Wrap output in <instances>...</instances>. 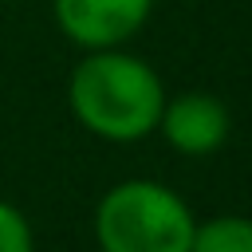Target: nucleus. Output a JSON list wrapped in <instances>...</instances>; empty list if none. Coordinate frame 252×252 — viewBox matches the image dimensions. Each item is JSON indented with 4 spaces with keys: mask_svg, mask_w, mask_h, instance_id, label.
<instances>
[{
    "mask_svg": "<svg viewBox=\"0 0 252 252\" xmlns=\"http://www.w3.org/2000/svg\"><path fill=\"white\" fill-rule=\"evenodd\" d=\"M67 106L75 122L102 142H142L158 130L165 87L146 59L122 47H98L83 51L75 63L67 79Z\"/></svg>",
    "mask_w": 252,
    "mask_h": 252,
    "instance_id": "1",
    "label": "nucleus"
},
{
    "mask_svg": "<svg viewBox=\"0 0 252 252\" xmlns=\"http://www.w3.org/2000/svg\"><path fill=\"white\" fill-rule=\"evenodd\" d=\"M197 217L161 181L130 177L94 205V240L102 252H189Z\"/></svg>",
    "mask_w": 252,
    "mask_h": 252,
    "instance_id": "2",
    "label": "nucleus"
},
{
    "mask_svg": "<svg viewBox=\"0 0 252 252\" xmlns=\"http://www.w3.org/2000/svg\"><path fill=\"white\" fill-rule=\"evenodd\" d=\"M51 12L75 47L98 51L130 43L150 20L154 0H51Z\"/></svg>",
    "mask_w": 252,
    "mask_h": 252,
    "instance_id": "3",
    "label": "nucleus"
},
{
    "mask_svg": "<svg viewBox=\"0 0 252 252\" xmlns=\"http://www.w3.org/2000/svg\"><path fill=\"white\" fill-rule=\"evenodd\" d=\"M158 130L165 138L169 150L185 154V158H209L228 142L232 130V114L217 94L205 91H185L177 98H165Z\"/></svg>",
    "mask_w": 252,
    "mask_h": 252,
    "instance_id": "4",
    "label": "nucleus"
},
{
    "mask_svg": "<svg viewBox=\"0 0 252 252\" xmlns=\"http://www.w3.org/2000/svg\"><path fill=\"white\" fill-rule=\"evenodd\" d=\"M189 252H252V217L224 213L193 224Z\"/></svg>",
    "mask_w": 252,
    "mask_h": 252,
    "instance_id": "5",
    "label": "nucleus"
},
{
    "mask_svg": "<svg viewBox=\"0 0 252 252\" xmlns=\"http://www.w3.org/2000/svg\"><path fill=\"white\" fill-rule=\"evenodd\" d=\"M0 252H35L28 217L4 197H0Z\"/></svg>",
    "mask_w": 252,
    "mask_h": 252,
    "instance_id": "6",
    "label": "nucleus"
}]
</instances>
